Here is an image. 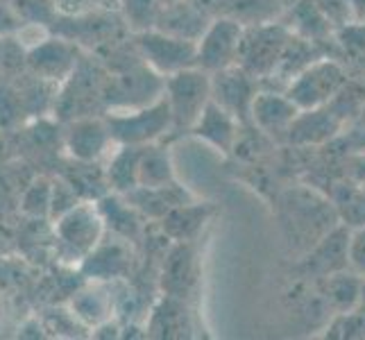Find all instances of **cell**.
Segmentation results:
<instances>
[{
	"mask_svg": "<svg viewBox=\"0 0 365 340\" xmlns=\"http://www.w3.org/2000/svg\"><path fill=\"white\" fill-rule=\"evenodd\" d=\"M86 266L91 268V272L100 277H114L123 270L125 259L120 254L118 247H96L93 252L86 254Z\"/></svg>",
	"mask_w": 365,
	"mask_h": 340,
	"instance_id": "20",
	"label": "cell"
},
{
	"mask_svg": "<svg viewBox=\"0 0 365 340\" xmlns=\"http://www.w3.org/2000/svg\"><path fill=\"white\" fill-rule=\"evenodd\" d=\"M75 205H78V193L75 188H71L68 184H53V202H50V216L59 218L64 216L66 211H71Z\"/></svg>",
	"mask_w": 365,
	"mask_h": 340,
	"instance_id": "22",
	"label": "cell"
},
{
	"mask_svg": "<svg viewBox=\"0 0 365 340\" xmlns=\"http://www.w3.org/2000/svg\"><path fill=\"white\" fill-rule=\"evenodd\" d=\"M347 82L341 64L331 59H316L286 84V96L302 109H318L334 100Z\"/></svg>",
	"mask_w": 365,
	"mask_h": 340,
	"instance_id": "3",
	"label": "cell"
},
{
	"mask_svg": "<svg viewBox=\"0 0 365 340\" xmlns=\"http://www.w3.org/2000/svg\"><path fill=\"white\" fill-rule=\"evenodd\" d=\"M136 48L145 64L159 75L168 78L173 73L197 66V41L170 34L166 30H145L136 34Z\"/></svg>",
	"mask_w": 365,
	"mask_h": 340,
	"instance_id": "4",
	"label": "cell"
},
{
	"mask_svg": "<svg viewBox=\"0 0 365 340\" xmlns=\"http://www.w3.org/2000/svg\"><path fill=\"white\" fill-rule=\"evenodd\" d=\"M111 138V130L107 120L100 118H80L71 125L66 134V148L68 153L80 161H96L105 153Z\"/></svg>",
	"mask_w": 365,
	"mask_h": 340,
	"instance_id": "10",
	"label": "cell"
},
{
	"mask_svg": "<svg viewBox=\"0 0 365 340\" xmlns=\"http://www.w3.org/2000/svg\"><path fill=\"white\" fill-rule=\"evenodd\" d=\"M107 125L111 138L120 145H148L173 128V113L166 98L136 109L109 111Z\"/></svg>",
	"mask_w": 365,
	"mask_h": 340,
	"instance_id": "2",
	"label": "cell"
},
{
	"mask_svg": "<svg viewBox=\"0 0 365 340\" xmlns=\"http://www.w3.org/2000/svg\"><path fill=\"white\" fill-rule=\"evenodd\" d=\"M291 32L307 41H322L331 34V23L318 9L313 0H297L291 11Z\"/></svg>",
	"mask_w": 365,
	"mask_h": 340,
	"instance_id": "15",
	"label": "cell"
},
{
	"mask_svg": "<svg viewBox=\"0 0 365 340\" xmlns=\"http://www.w3.org/2000/svg\"><path fill=\"white\" fill-rule=\"evenodd\" d=\"M163 98L168 100L173 113V128L193 130V125L211 103V73L200 66H191L168 75Z\"/></svg>",
	"mask_w": 365,
	"mask_h": 340,
	"instance_id": "1",
	"label": "cell"
},
{
	"mask_svg": "<svg viewBox=\"0 0 365 340\" xmlns=\"http://www.w3.org/2000/svg\"><path fill=\"white\" fill-rule=\"evenodd\" d=\"M30 64L36 73H41L48 80H59L75 68L73 50L66 43L55 39H46L30 53Z\"/></svg>",
	"mask_w": 365,
	"mask_h": 340,
	"instance_id": "13",
	"label": "cell"
},
{
	"mask_svg": "<svg viewBox=\"0 0 365 340\" xmlns=\"http://www.w3.org/2000/svg\"><path fill=\"white\" fill-rule=\"evenodd\" d=\"M313 3L318 5V9L327 16V21L336 25V28H345L349 23H356L349 0H313Z\"/></svg>",
	"mask_w": 365,
	"mask_h": 340,
	"instance_id": "21",
	"label": "cell"
},
{
	"mask_svg": "<svg viewBox=\"0 0 365 340\" xmlns=\"http://www.w3.org/2000/svg\"><path fill=\"white\" fill-rule=\"evenodd\" d=\"M363 23H365V21H363Z\"/></svg>",
	"mask_w": 365,
	"mask_h": 340,
	"instance_id": "27",
	"label": "cell"
},
{
	"mask_svg": "<svg viewBox=\"0 0 365 340\" xmlns=\"http://www.w3.org/2000/svg\"><path fill=\"white\" fill-rule=\"evenodd\" d=\"M55 230L59 241L66 247H71V252L86 257L100 245V238H103V230H105V218L93 205L84 202V205H75L64 216H59Z\"/></svg>",
	"mask_w": 365,
	"mask_h": 340,
	"instance_id": "8",
	"label": "cell"
},
{
	"mask_svg": "<svg viewBox=\"0 0 365 340\" xmlns=\"http://www.w3.org/2000/svg\"><path fill=\"white\" fill-rule=\"evenodd\" d=\"M238 125H241L238 118H234L227 109H222L218 103L211 100L207 109L202 111V116H200V120L193 125L191 132L216 150L230 153V150H234V143H236Z\"/></svg>",
	"mask_w": 365,
	"mask_h": 340,
	"instance_id": "12",
	"label": "cell"
},
{
	"mask_svg": "<svg viewBox=\"0 0 365 340\" xmlns=\"http://www.w3.org/2000/svg\"><path fill=\"white\" fill-rule=\"evenodd\" d=\"M145 145H120L109 163L107 177L116 191H134L138 188V161Z\"/></svg>",
	"mask_w": 365,
	"mask_h": 340,
	"instance_id": "16",
	"label": "cell"
},
{
	"mask_svg": "<svg viewBox=\"0 0 365 340\" xmlns=\"http://www.w3.org/2000/svg\"><path fill=\"white\" fill-rule=\"evenodd\" d=\"M109 309H111V297L105 291H100V288H89V291L78 293L71 304V311L78 316V320L91 326L105 324Z\"/></svg>",
	"mask_w": 365,
	"mask_h": 340,
	"instance_id": "17",
	"label": "cell"
},
{
	"mask_svg": "<svg viewBox=\"0 0 365 340\" xmlns=\"http://www.w3.org/2000/svg\"><path fill=\"white\" fill-rule=\"evenodd\" d=\"M347 259L361 274H365V227L359 230L347 243Z\"/></svg>",
	"mask_w": 365,
	"mask_h": 340,
	"instance_id": "23",
	"label": "cell"
},
{
	"mask_svg": "<svg viewBox=\"0 0 365 340\" xmlns=\"http://www.w3.org/2000/svg\"><path fill=\"white\" fill-rule=\"evenodd\" d=\"M291 36L293 32L286 25L266 23L245 28L241 53H238V66H243L257 80L270 78L277 64H279Z\"/></svg>",
	"mask_w": 365,
	"mask_h": 340,
	"instance_id": "5",
	"label": "cell"
},
{
	"mask_svg": "<svg viewBox=\"0 0 365 340\" xmlns=\"http://www.w3.org/2000/svg\"><path fill=\"white\" fill-rule=\"evenodd\" d=\"M163 89H166V78L145 64L143 68H132L111 82L107 100L114 109H136L157 103L163 98Z\"/></svg>",
	"mask_w": 365,
	"mask_h": 340,
	"instance_id": "9",
	"label": "cell"
},
{
	"mask_svg": "<svg viewBox=\"0 0 365 340\" xmlns=\"http://www.w3.org/2000/svg\"><path fill=\"white\" fill-rule=\"evenodd\" d=\"M0 318H3V299H0Z\"/></svg>",
	"mask_w": 365,
	"mask_h": 340,
	"instance_id": "26",
	"label": "cell"
},
{
	"mask_svg": "<svg viewBox=\"0 0 365 340\" xmlns=\"http://www.w3.org/2000/svg\"><path fill=\"white\" fill-rule=\"evenodd\" d=\"M299 111L302 109L286 93H257L255 105H252V123L266 134L288 132Z\"/></svg>",
	"mask_w": 365,
	"mask_h": 340,
	"instance_id": "11",
	"label": "cell"
},
{
	"mask_svg": "<svg viewBox=\"0 0 365 340\" xmlns=\"http://www.w3.org/2000/svg\"><path fill=\"white\" fill-rule=\"evenodd\" d=\"M351 3V11H354V21L363 23L365 21V0H349Z\"/></svg>",
	"mask_w": 365,
	"mask_h": 340,
	"instance_id": "24",
	"label": "cell"
},
{
	"mask_svg": "<svg viewBox=\"0 0 365 340\" xmlns=\"http://www.w3.org/2000/svg\"><path fill=\"white\" fill-rule=\"evenodd\" d=\"M123 14L130 28L138 34L157 28L159 21V0H120Z\"/></svg>",
	"mask_w": 365,
	"mask_h": 340,
	"instance_id": "18",
	"label": "cell"
},
{
	"mask_svg": "<svg viewBox=\"0 0 365 340\" xmlns=\"http://www.w3.org/2000/svg\"><path fill=\"white\" fill-rule=\"evenodd\" d=\"M259 89L257 78L243 66H230L211 73V100L227 109L238 123L252 120V105H255Z\"/></svg>",
	"mask_w": 365,
	"mask_h": 340,
	"instance_id": "7",
	"label": "cell"
},
{
	"mask_svg": "<svg viewBox=\"0 0 365 340\" xmlns=\"http://www.w3.org/2000/svg\"><path fill=\"white\" fill-rule=\"evenodd\" d=\"M175 172L170 157L163 148H143L141 161H138V188L148 191H161L173 184Z\"/></svg>",
	"mask_w": 365,
	"mask_h": 340,
	"instance_id": "14",
	"label": "cell"
},
{
	"mask_svg": "<svg viewBox=\"0 0 365 340\" xmlns=\"http://www.w3.org/2000/svg\"><path fill=\"white\" fill-rule=\"evenodd\" d=\"M50 202H53V184L48 180H36L23 195V211L28 216L43 218L50 213Z\"/></svg>",
	"mask_w": 365,
	"mask_h": 340,
	"instance_id": "19",
	"label": "cell"
},
{
	"mask_svg": "<svg viewBox=\"0 0 365 340\" xmlns=\"http://www.w3.org/2000/svg\"><path fill=\"white\" fill-rule=\"evenodd\" d=\"M159 3H161L163 7H168V5H175V3H180V0H159Z\"/></svg>",
	"mask_w": 365,
	"mask_h": 340,
	"instance_id": "25",
	"label": "cell"
},
{
	"mask_svg": "<svg viewBox=\"0 0 365 340\" xmlns=\"http://www.w3.org/2000/svg\"><path fill=\"white\" fill-rule=\"evenodd\" d=\"M245 28L241 21L220 16L207 25L197 39V66L207 73H216L238 64Z\"/></svg>",
	"mask_w": 365,
	"mask_h": 340,
	"instance_id": "6",
	"label": "cell"
}]
</instances>
